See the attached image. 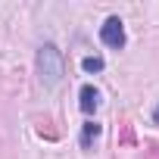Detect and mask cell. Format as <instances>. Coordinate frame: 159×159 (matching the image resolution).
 I'll list each match as a JSON object with an SVG mask.
<instances>
[{
    "instance_id": "cell-1",
    "label": "cell",
    "mask_w": 159,
    "mask_h": 159,
    "mask_svg": "<svg viewBox=\"0 0 159 159\" xmlns=\"http://www.w3.org/2000/svg\"><path fill=\"white\" fill-rule=\"evenodd\" d=\"M38 75H41L44 88H56L59 84V78H62V53L53 44H44L38 50Z\"/></svg>"
},
{
    "instance_id": "cell-2",
    "label": "cell",
    "mask_w": 159,
    "mask_h": 159,
    "mask_svg": "<svg viewBox=\"0 0 159 159\" xmlns=\"http://www.w3.org/2000/svg\"><path fill=\"white\" fill-rule=\"evenodd\" d=\"M100 41L106 44V47H125V25H122V19L119 16H109L106 22H103V28H100Z\"/></svg>"
},
{
    "instance_id": "cell-3",
    "label": "cell",
    "mask_w": 159,
    "mask_h": 159,
    "mask_svg": "<svg viewBox=\"0 0 159 159\" xmlns=\"http://www.w3.org/2000/svg\"><path fill=\"white\" fill-rule=\"evenodd\" d=\"M97 106H100V91H97L94 84H84V88H81V112L91 116Z\"/></svg>"
},
{
    "instance_id": "cell-4",
    "label": "cell",
    "mask_w": 159,
    "mask_h": 159,
    "mask_svg": "<svg viewBox=\"0 0 159 159\" xmlns=\"http://www.w3.org/2000/svg\"><path fill=\"white\" fill-rule=\"evenodd\" d=\"M94 137H100V125H97V122H88V125L81 128V147H91Z\"/></svg>"
},
{
    "instance_id": "cell-5",
    "label": "cell",
    "mask_w": 159,
    "mask_h": 159,
    "mask_svg": "<svg viewBox=\"0 0 159 159\" xmlns=\"http://www.w3.org/2000/svg\"><path fill=\"white\" fill-rule=\"evenodd\" d=\"M81 66H84V72H100V69H103V59H100V56H84Z\"/></svg>"
},
{
    "instance_id": "cell-6",
    "label": "cell",
    "mask_w": 159,
    "mask_h": 159,
    "mask_svg": "<svg viewBox=\"0 0 159 159\" xmlns=\"http://www.w3.org/2000/svg\"><path fill=\"white\" fill-rule=\"evenodd\" d=\"M153 119H156V125H159V106H156V112H153Z\"/></svg>"
}]
</instances>
